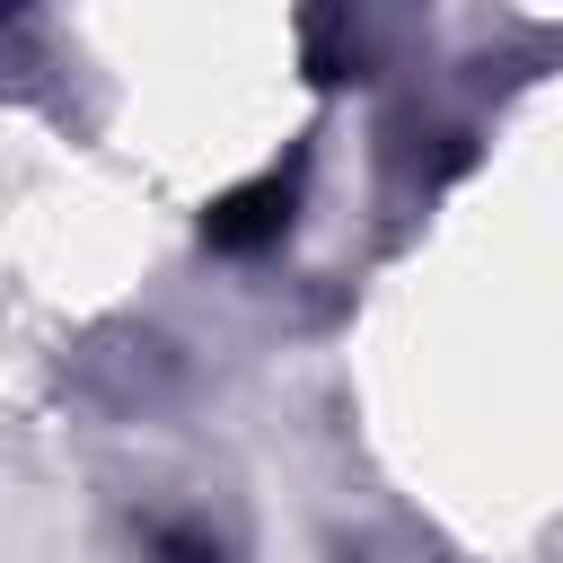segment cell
<instances>
[{"instance_id": "6da1fadb", "label": "cell", "mask_w": 563, "mask_h": 563, "mask_svg": "<svg viewBox=\"0 0 563 563\" xmlns=\"http://www.w3.org/2000/svg\"><path fill=\"white\" fill-rule=\"evenodd\" d=\"M282 220H290V176H255V185H238V194L211 202L202 238H211V246H255V238H273Z\"/></svg>"}]
</instances>
